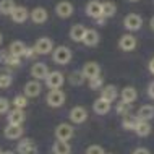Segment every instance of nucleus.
Masks as SVG:
<instances>
[{
	"label": "nucleus",
	"instance_id": "obj_1",
	"mask_svg": "<svg viewBox=\"0 0 154 154\" xmlns=\"http://www.w3.org/2000/svg\"><path fill=\"white\" fill-rule=\"evenodd\" d=\"M73 54H72V49L66 47V45H59L52 51V60L59 65H66L70 60H72Z\"/></svg>",
	"mask_w": 154,
	"mask_h": 154
},
{
	"label": "nucleus",
	"instance_id": "obj_2",
	"mask_svg": "<svg viewBox=\"0 0 154 154\" xmlns=\"http://www.w3.org/2000/svg\"><path fill=\"white\" fill-rule=\"evenodd\" d=\"M45 102H47L49 107H60L63 106L65 102V93L62 89H51L45 96Z\"/></svg>",
	"mask_w": 154,
	"mask_h": 154
},
{
	"label": "nucleus",
	"instance_id": "obj_3",
	"mask_svg": "<svg viewBox=\"0 0 154 154\" xmlns=\"http://www.w3.org/2000/svg\"><path fill=\"white\" fill-rule=\"evenodd\" d=\"M123 26H125L127 31L135 32L143 26V18H141L140 15H136V13H130V15H127L123 18Z\"/></svg>",
	"mask_w": 154,
	"mask_h": 154
},
{
	"label": "nucleus",
	"instance_id": "obj_4",
	"mask_svg": "<svg viewBox=\"0 0 154 154\" xmlns=\"http://www.w3.org/2000/svg\"><path fill=\"white\" fill-rule=\"evenodd\" d=\"M34 51L37 55H47L54 51V41L51 37H41L36 41L34 44Z\"/></svg>",
	"mask_w": 154,
	"mask_h": 154
},
{
	"label": "nucleus",
	"instance_id": "obj_5",
	"mask_svg": "<svg viewBox=\"0 0 154 154\" xmlns=\"http://www.w3.org/2000/svg\"><path fill=\"white\" fill-rule=\"evenodd\" d=\"M75 136V128L70 123H60L55 128V138L60 141H70Z\"/></svg>",
	"mask_w": 154,
	"mask_h": 154
},
{
	"label": "nucleus",
	"instance_id": "obj_6",
	"mask_svg": "<svg viewBox=\"0 0 154 154\" xmlns=\"http://www.w3.org/2000/svg\"><path fill=\"white\" fill-rule=\"evenodd\" d=\"M63 83H65V76L60 72H49L47 78H45V85H47L49 89H60Z\"/></svg>",
	"mask_w": 154,
	"mask_h": 154
},
{
	"label": "nucleus",
	"instance_id": "obj_7",
	"mask_svg": "<svg viewBox=\"0 0 154 154\" xmlns=\"http://www.w3.org/2000/svg\"><path fill=\"white\" fill-rule=\"evenodd\" d=\"M16 152L18 154H37L39 149H37L34 140L31 138H24L18 143V148H16Z\"/></svg>",
	"mask_w": 154,
	"mask_h": 154
},
{
	"label": "nucleus",
	"instance_id": "obj_8",
	"mask_svg": "<svg viewBox=\"0 0 154 154\" xmlns=\"http://www.w3.org/2000/svg\"><path fill=\"white\" fill-rule=\"evenodd\" d=\"M68 117L73 123H76V125L85 123L86 120H88V110H86L83 106H76V107H73V109L70 110Z\"/></svg>",
	"mask_w": 154,
	"mask_h": 154
},
{
	"label": "nucleus",
	"instance_id": "obj_9",
	"mask_svg": "<svg viewBox=\"0 0 154 154\" xmlns=\"http://www.w3.org/2000/svg\"><path fill=\"white\" fill-rule=\"evenodd\" d=\"M86 15H88L89 18L96 20V21H97L99 18H102V3L97 2V0L88 2V5H86Z\"/></svg>",
	"mask_w": 154,
	"mask_h": 154
},
{
	"label": "nucleus",
	"instance_id": "obj_10",
	"mask_svg": "<svg viewBox=\"0 0 154 154\" xmlns=\"http://www.w3.org/2000/svg\"><path fill=\"white\" fill-rule=\"evenodd\" d=\"M136 37L133 36V34H123L122 37L119 39V47L122 49V51H125V52H131V51H135L136 49Z\"/></svg>",
	"mask_w": 154,
	"mask_h": 154
},
{
	"label": "nucleus",
	"instance_id": "obj_11",
	"mask_svg": "<svg viewBox=\"0 0 154 154\" xmlns=\"http://www.w3.org/2000/svg\"><path fill=\"white\" fill-rule=\"evenodd\" d=\"M47 75H49V68H47V65H45L44 62H36V63L31 66V76L36 78L37 81L45 80Z\"/></svg>",
	"mask_w": 154,
	"mask_h": 154
},
{
	"label": "nucleus",
	"instance_id": "obj_12",
	"mask_svg": "<svg viewBox=\"0 0 154 154\" xmlns=\"http://www.w3.org/2000/svg\"><path fill=\"white\" fill-rule=\"evenodd\" d=\"M7 120H8V123H11V125H23L24 120H26V115H24L23 109H16V107H13L11 110H8Z\"/></svg>",
	"mask_w": 154,
	"mask_h": 154
},
{
	"label": "nucleus",
	"instance_id": "obj_13",
	"mask_svg": "<svg viewBox=\"0 0 154 154\" xmlns=\"http://www.w3.org/2000/svg\"><path fill=\"white\" fill-rule=\"evenodd\" d=\"M23 127L21 125H11V123H8L7 127H5V130H3V135H5V138L7 140H20L23 136Z\"/></svg>",
	"mask_w": 154,
	"mask_h": 154
},
{
	"label": "nucleus",
	"instance_id": "obj_14",
	"mask_svg": "<svg viewBox=\"0 0 154 154\" xmlns=\"http://www.w3.org/2000/svg\"><path fill=\"white\" fill-rule=\"evenodd\" d=\"M73 5L70 2H60V3H57V7H55V13H57V16L59 18H63V20H66V18H70V16L73 15Z\"/></svg>",
	"mask_w": 154,
	"mask_h": 154
},
{
	"label": "nucleus",
	"instance_id": "obj_15",
	"mask_svg": "<svg viewBox=\"0 0 154 154\" xmlns=\"http://www.w3.org/2000/svg\"><path fill=\"white\" fill-rule=\"evenodd\" d=\"M81 73L85 75V78H94V76H99L101 75V66H99L96 62H86L85 65H83V70Z\"/></svg>",
	"mask_w": 154,
	"mask_h": 154
},
{
	"label": "nucleus",
	"instance_id": "obj_16",
	"mask_svg": "<svg viewBox=\"0 0 154 154\" xmlns=\"http://www.w3.org/2000/svg\"><path fill=\"white\" fill-rule=\"evenodd\" d=\"M41 91H42V86L37 80H32L24 85V96L26 97H37L41 94Z\"/></svg>",
	"mask_w": 154,
	"mask_h": 154
},
{
	"label": "nucleus",
	"instance_id": "obj_17",
	"mask_svg": "<svg viewBox=\"0 0 154 154\" xmlns=\"http://www.w3.org/2000/svg\"><path fill=\"white\" fill-rule=\"evenodd\" d=\"M29 18L34 21L36 24H42L47 21V18H49V13H47V10L42 7H36L32 11H29Z\"/></svg>",
	"mask_w": 154,
	"mask_h": 154
},
{
	"label": "nucleus",
	"instance_id": "obj_18",
	"mask_svg": "<svg viewBox=\"0 0 154 154\" xmlns=\"http://www.w3.org/2000/svg\"><path fill=\"white\" fill-rule=\"evenodd\" d=\"M10 16L15 23H24L29 18V11H28L26 7H15V10L11 11Z\"/></svg>",
	"mask_w": 154,
	"mask_h": 154
},
{
	"label": "nucleus",
	"instance_id": "obj_19",
	"mask_svg": "<svg viewBox=\"0 0 154 154\" xmlns=\"http://www.w3.org/2000/svg\"><path fill=\"white\" fill-rule=\"evenodd\" d=\"M133 131H135L138 136H141V138H144V136L151 135L152 127H151V123H149L148 120H138V123H136V127H135Z\"/></svg>",
	"mask_w": 154,
	"mask_h": 154
},
{
	"label": "nucleus",
	"instance_id": "obj_20",
	"mask_svg": "<svg viewBox=\"0 0 154 154\" xmlns=\"http://www.w3.org/2000/svg\"><path fill=\"white\" fill-rule=\"evenodd\" d=\"M81 42L85 45H88V47H94V45H97L99 44V32L96 29H86L85 37H83Z\"/></svg>",
	"mask_w": 154,
	"mask_h": 154
},
{
	"label": "nucleus",
	"instance_id": "obj_21",
	"mask_svg": "<svg viewBox=\"0 0 154 154\" xmlns=\"http://www.w3.org/2000/svg\"><path fill=\"white\" fill-rule=\"evenodd\" d=\"M110 104H112V102H107L106 99L99 97V99H96V101H94L93 109H94V112H96L97 115H106L107 112L110 110Z\"/></svg>",
	"mask_w": 154,
	"mask_h": 154
},
{
	"label": "nucleus",
	"instance_id": "obj_22",
	"mask_svg": "<svg viewBox=\"0 0 154 154\" xmlns=\"http://www.w3.org/2000/svg\"><path fill=\"white\" fill-rule=\"evenodd\" d=\"M86 28L83 24H73L72 29H70V39L75 41V42H81L83 37H85Z\"/></svg>",
	"mask_w": 154,
	"mask_h": 154
},
{
	"label": "nucleus",
	"instance_id": "obj_23",
	"mask_svg": "<svg viewBox=\"0 0 154 154\" xmlns=\"http://www.w3.org/2000/svg\"><path fill=\"white\" fill-rule=\"evenodd\" d=\"M52 152L54 154H72V146H70L68 141L57 140L52 146Z\"/></svg>",
	"mask_w": 154,
	"mask_h": 154
},
{
	"label": "nucleus",
	"instance_id": "obj_24",
	"mask_svg": "<svg viewBox=\"0 0 154 154\" xmlns=\"http://www.w3.org/2000/svg\"><path fill=\"white\" fill-rule=\"evenodd\" d=\"M101 97L106 99L107 102H114L115 99H117V88H115L114 85H107L104 86L102 91H101Z\"/></svg>",
	"mask_w": 154,
	"mask_h": 154
},
{
	"label": "nucleus",
	"instance_id": "obj_25",
	"mask_svg": "<svg viewBox=\"0 0 154 154\" xmlns=\"http://www.w3.org/2000/svg\"><path fill=\"white\" fill-rule=\"evenodd\" d=\"M120 94H122V101L123 102H128V104L135 102L136 97H138V93H136V89L133 88V86H125Z\"/></svg>",
	"mask_w": 154,
	"mask_h": 154
},
{
	"label": "nucleus",
	"instance_id": "obj_26",
	"mask_svg": "<svg viewBox=\"0 0 154 154\" xmlns=\"http://www.w3.org/2000/svg\"><path fill=\"white\" fill-rule=\"evenodd\" d=\"M136 117H138L140 120H151V119H154V107L152 106H141L140 109H138V112H136Z\"/></svg>",
	"mask_w": 154,
	"mask_h": 154
},
{
	"label": "nucleus",
	"instance_id": "obj_27",
	"mask_svg": "<svg viewBox=\"0 0 154 154\" xmlns=\"http://www.w3.org/2000/svg\"><path fill=\"white\" fill-rule=\"evenodd\" d=\"M8 52L11 55H16V57H24V52H26V45H24L21 41H13L8 47Z\"/></svg>",
	"mask_w": 154,
	"mask_h": 154
},
{
	"label": "nucleus",
	"instance_id": "obj_28",
	"mask_svg": "<svg viewBox=\"0 0 154 154\" xmlns=\"http://www.w3.org/2000/svg\"><path fill=\"white\" fill-rule=\"evenodd\" d=\"M115 13H117V5L112 0H107L102 3V18H112Z\"/></svg>",
	"mask_w": 154,
	"mask_h": 154
},
{
	"label": "nucleus",
	"instance_id": "obj_29",
	"mask_svg": "<svg viewBox=\"0 0 154 154\" xmlns=\"http://www.w3.org/2000/svg\"><path fill=\"white\" fill-rule=\"evenodd\" d=\"M85 80H86L85 75L81 72H76V70L68 75V81H70V85H73V86H81L83 83H85Z\"/></svg>",
	"mask_w": 154,
	"mask_h": 154
},
{
	"label": "nucleus",
	"instance_id": "obj_30",
	"mask_svg": "<svg viewBox=\"0 0 154 154\" xmlns=\"http://www.w3.org/2000/svg\"><path fill=\"white\" fill-rule=\"evenodd\" d=\"M15 7V0H0V13L2 15H11Z\"/></svg>",
	"mask_w": 154,
	"mask_h": 154
},
{
	"label": "nucleus",
	"instance_id": "obj_31",
	"mask_svg": "<svg viewBox=\"0 0 154 154\" xmlns=\"http://www.w3.org/2000/svg\"><path fill=\"white\" fill-rule=\"evenodd\" d=\"M138 117H133V115H123V120H122V127L125 130H135L136 123H138Z\"/></svg>",
	"mask_w": 154,
	"mask_h": 154
},
{
	"label": "nucleus",
	"instance_id": "obj_32",
	"mask_svg": "<svg viewBox=\"0 0 154 154\" xmlns=\"http://www.w3.org/2000/svg\"><path fill=\"white\" fill-rule=\"evenodd\" d=\"M11 83H13V78H11V75L8 72H0V88L2 89H7L11 86Z\"/></svg>",
	"mask_w": 154,
	"mask_h": 154
},
{
	"label": "nucleus",
	"instance_id": "obj_33",
	"mask_svg": "<svg viewBox=\"0 0 154 154\" xmlns=\"http://www.w3.org/2000/svg\"><path fill=\"white\" fill-rule=\"evenodd\" d=\"M115 110H117V114H120V115H128L131 112V104L120 101V102H117V106H115Z\"/></svg>",
	"mask_w": 154,
	"mask_h": 154
},
{
	"label": "nucleus",
	"instance_id": "obj_34",
	"mask_svg": "<svg viewBox=\"0 0 154 154\" xmlns=\"http://www.w3.org/2000/svg\"><path fill=\"white\" fill-rule=\"evenodd\" d=\"M5 65L11 66V68H18V66L21 65V57L11 55V54L8 52V57H7V60H5Z\"/></svg>",
	"mask_w": 154,
	"mask_h": 154
},
{
	"label": "nucleus",
	"instance_id": "obj_35",
	"mask_svg": "<svg viewBox=\"0 0 154 154\" xmlns=\"http://www.w3.org/2000/svg\"><path fill=\"white\" fill-rule=\"evenodd\" d=\"M28 106V97L26 96H16V97L13 99V107H16V109H24V107Z\"/></svg>",
	"mask_w": 154,
	"mask_h": 154
},
{
	"label": "nucleus",
	"instance_id": "obj_36",
	"mask_svg": "<svg viewBox=\"0 0 154 154\" xmlns=\"http://www.w3.org/2000/svg\"><path fill=\"white\" fill-rule=\"evenodd\" d=\"M89 83H88V85H89V88L91 89H99V88H102V78H101V75H99V76H94V78H89V80H88Z\"/></svg>",
	"mask_w": 154,
	"mask_h": 154
},
{
	"label": "nucleus",
	"instance_id": "obj_37",
	"mask_svg": "<svg viewBox=\"0 0 154 154\" xmlns=\"http://www.w3.org/2000/svg\"><path fill=\"white\" fill-rule=\"evenodd\" d=\"M10 110V101L7 97H0V114H8Z\"/></svg>",
	"mask_w": 154,
	"mask_h": 154
},
{
	"label": "nucleus",
	"instance_id": "obj_38",
	"mask_svg": "<svg viewBox=\"0 0 154 154\" xmlns=\"http://www.w3.org/2000/svg\"><path fill=\"white\" fill-rule=\"evenodd\" d=\"M86 154H106V152H104V149L99 144H93V146H88Z\"/></svg>",
	"mask_w": 154,
	"mask_h": 154
},
{
	"label": "nucleus",
	"instance_id": "obj_39",
	"mask_svg": "<svg viewBox=\"0 0 154 154\" xmlns=\"http://www.w3.org/2000/svg\"><path fill=\"white\" fill-rule=\"evenodd\" d=\"M131 154H151V152H149L146 148H136V149H135V151H133Z\"/></svg>",
	"mask_w": 154,
	"mask_h": 154
},
{
	"label": "nucleus",
	"instance_id": "obj_40",
	"mask_svg": "<svg viewBox=\"0 0 154 154\" xmlns=\"http://www.w3.org/2000/svg\"><path fill=\"white\" fill-rule=\"evenodd\" d=\"M148 94H149V97H151V99H154V81L148 86Z\"/></svg>",
	"mask_w": 154,
	"mask_h": 154
},
{
	"label": "nucleus",
	"instance_id": "obj_41",
	"mask_svg": "<svg viewBox=\"0 0 154 154\" xmlns=\"http://www.w3.org/2000/svg\"><path fill=\"white\" fill-rule=\"evenodd\" d=\"M148 68H149V72H151L152 75H154V57L151 60H149V63H148Z\"/></svg>",
	"mask_w": 154,
	"mask_h": 154
},
{
	"label": "nucleus",
	"instance_id": "obj_42",
	"mask_svg": "<svg viewBox=\"0 0 154 154\" xmlns=\"http://www.w3.org/2000/svg\"><path fill=\"white\" fill-rule=\"evenodd\" d=\"M149 26H151V29L154 31V16L151 18V21H149Z\"/></svg>",
	"mask_w": 154,
	"mask_h": 154
},
{
	"label": "nucleus",
	"instance_id": "obj_43",
	"mask_svg": "<svg viewBox=\"0 0 154 154\" xmlns=\"http://www.w3.org/2000/svg\"><path fill=\"white\" fill-rule=\"evenodd\" d=\"M2 154H15V152H13V151H3Z\"/></svg>",
	"mask_w": 154,
	"mask_h": 154
},
{
	"label": "nucleus",
	"instance_id": "obj_44",
	"mask_svg": "<svg viewBox=\"0 0 154 154\" xmlns=\"http://www.w3.org/2000/svg\"><path fill=\"white\" fill-rule=\"evenodd\" d=\"M2 42H3V36H2V32H0V45H2Z\"/></svg>",
	"mask_w": 154,
	"mask_h": 154
},
{
	"label": "nucleus",
	"instance_id": "obj_45",
	"mask_svg": "<svg viewBox=\"0 0 154 154\" xmlns=\"http://www.w3.org/2000/svg\"><path fill=\"white\" fill-rule=\"evenodd\" d=\"M128 2H138V0H128Z\"/></svg>",
	"mask_w": 154,
	"mask_h": 154
},
{
	"label": "nucleus",
	"instance_id": "obj_46",
	"mask_svg": "<svg viewBox=\"0 0 154 154\" xmlns=\"http://www.w3.org/2000/svg\"><path fill=\"white\" fill-rule=\"evenodd\" d=\"M2 152H3V151H2V149H0V154H2Z\"/></svg>",
	"mask_w": 154,
	"mask_h": 154
}]
</instances>
